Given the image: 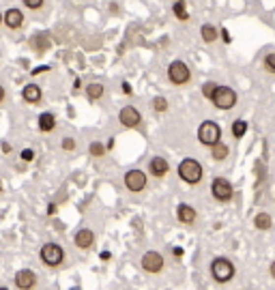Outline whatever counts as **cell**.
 Masks as SVG:
<instances>
[{"instance_id":"d6a6232c","label":"cell","mask_w":275,"mask_h":290,"mask_svg":"<svg viewBox=\"0 0 275 290\" xmlns=\"http://www.w3.org/2000/svg\"><path fill=\"white\" fill-rule=\"evenodd\" d=\"M4 101V88H2V84H0V103Z\"/></svg>"},{"instance_id":"f1b7e54d","label":"cell","mask_w":275,"mask_h":290,"mask_svg":"<svg viewBox=\"0 0 275 290\" xmlns=\"http://www.w3.org/2000/svg\"><path fill=\"white\" fill-rule=\"evenodd\" d=\"M62 149H65V151H73L75 149V142L71 138H65V140H62Z\"/></svg>"},{"instance_id":"83f0119b","label":"cell","mask_w":275,"mask_h":290,"mask_svg":"<svg viewBox=\"0 0 275 290\" xmlns=\"http://www.w3.org/2000/svg\"><path fill=\"white\" fill-rule=\"evenodd\" d=\"M22 2L26 4V9H32V11H37L43 7V0H22Z\"/></svg>"},{"instance_id":"7402d4cb","label":"cell","mask_w":275,"mask_h":290,"mask_svg":"<svg viewBox=\"0 0 275 290\" xmlns=\"http://www.w3.org/2000/svg\"><path fill=\"white\" fill-rule=\"evenodd\" d=\"M228 153H230V149H228L224 142H219V144H215L213 149H211V157H213L215 161H224L228 157Z\"/></svg>"},{"instance_id":"f546056e","label":"cell","mask_w":275,"mask_h":290,"mask_svg":"<svg viewBox=\"0 0 275 290\" xmlns=\"http://www.w3.org/2000/svg\"><path fill=\"white\" fill-rule=\"evenodd\" d=\"M22 159H24V161H31V159H34V153L31 149H24L22 151Z\"/></svg>"},{"instance_id":"30bf717a","label":"cell","mask_w":275,"mask_h":290,"mask_svg":"<svg viewBox=\"0 0 275 290\" xmlns=\"http://www.w3.org/2000/svg\"><path fill=\"white\" fill-rule=\"evenodd\" d=\"M119 121L122 127L127 129H136L140 123H142V114H140V110L136 105H122L121 112H119Z\"/></svg>"},{"instance_id":"1f68e13d","label":"cell","mask_w":275,"mask_h":290,"mask_svg":"<svg viewBox=\"0 0 275 290\" xmlns=\"http://www.w3.org/2000/svg\"><path fill=\"white\" fill-rule=\"evenodd\" d=\"M122 91H125V93H129V95H131V86H129V84H127V82H125V84H122Z\"/></svg>"},{"instance_id":"52a82bcc","label":"cell","mask_w":275,"mask_h":290,"mask_svg":"<svg viewBox=\"0 0 275 290\" xmlns=\"http://www.w3.org/2000/svg\"><path fill=\"white\" fill-rule=\"evenodd\" d=\"M166 75H168V82H170V84L183 86L191 80V69L187 67V63H183V61H172Z\"/></svg>"},{"instance_id":"ba28073f","label":"cell","mask_w":275,"mask_h":290,"mask_svg":"<svg viewBox=\"0 0 275 290\" xmlns=\"http://www.w3.org/2000/svg\"><path fill=\"white\" fill-rule=\"evenodd\" d=\"M140 267L144 269V273L157 275V273H161L163 271V267H166V260H163V256L159 252L149 250V252H144L142 260H140Z\"/></svg>"},{"instance_id":"d6986e66","label":"cell","mask_w":275,"mask_h":290,"mask_svg":"<svg viewBox=\"0 0 275 290\" xmlns=\"http://www.w3.org/2000/svg\"><path fill=\"white\" fill-rule=\"evenodd\" d=\"M39 129L41 131H54L56 129V116L52 112H43L39 116Z\"/></svg>"},{"instance_id":"cb8c5ba5","label":"cell","mask_w":275,"mask_h":290,"mask_svg":"<svg viewBox=\"0 0 275 290\" xmlns=\"http://www.w3.org/2000/svg\"><path fill=\"white\" fill-rule=\"evenodd\" d=\"M153 110L157 114H163V112L168 110V99L166 97H155L153 99Z\"/></svg>"},{"instance_id":"5b68a950","label":"cell","mask_w":275,"mask_h":290,"mask_svg":"<svg viewBox=\"0 0 275 290\" xmlns=\"http://www.w3.org/2000/svg\"><path fill=\"white\" fill-rule=\"evenodd\" d=\"M198 140H200V144L213 149L215 144L221 142V127L215 121H204L202 125L198 127Z\"/></svg>"},{"instance_id":"836d02e7","label":"cell","mask_w":275,"mask_h":290,"mask_svg":"<svg viewBox=\"0 0 275 290\" xmlns=\"http://www.w3.org/2000/svg\"><path fill=\"white\" fill-rule=\"evenodd\" d=\"M0 192H2V179H0Z\"/></svg>"},{"instance_id":"8992f818","label":"cell","mask_w":275,"mask_h":290,"mask_svg":"<svg viewBox=\"0 0 275 290\" xmlns=\"http://www.w3.org/2000/svg\"><path fill=\"white\" fill-rule=\"evenodd\" d=\"M211 196L217 202H230L232 196H235V187H232V183L226 176H215L211 181Z\"/></svg>"},{"instance_id":"7c38bea8","label":"cell","mask_w":275,"mask_h":290,"mask_svg":"<svg viewBox=\"0 0 275 290\" xmlns=\"http://www.w3.org/2000/svg\"><path fill=\"white\" fill-rule=\"evenodd\" d=\"M92 243H95V232L91 228H82L73 234V245L78 250H91Z\"/></svg>"},{"instance_id":"277c9868","label":"cell","mask_w":275,"mask_h":290,"mask_svg":"<svg viewBox=\"0 0 275 290\" xmlns=\"http://www.w3.org/2000/svg\"><path fill=\"white\" fill-rule=\"evenodd\" d=\"M39 260L45 264V267L50 269H56L58 264H62V260H65V250H62L58 243H43L39 250Z\"/></svg>"},{"instance_id":"2e32d148","label":"cell","mask_w":275,"mask_h":290,"mask_svg":"<svg viewBox=\"0 0 275 290\" xmlns=\"http://www.w3.org/2000/svg\"><path fill=\"white\" fill-rule=\"evenodd\" d=\"M41 88H39V84H26L24 88H22V99H24L26 103H39L41 101Z\"/></svg>"},{"instance_id":"d590c367","label":"cell","mask_w":275,"mask_h":290,"mask_svg":"<svg viewBox=\"0 0 275 290\" xmlns=\"http://www.w3.org/2000/svg\"><path fill=\"white\" fill-rule=\"evenodd\" d=\"M0 22H2V13H0Z\"/></svg>"},{"instance_id":"ac0fdd59","label":"cell","mask_w":275,"mask_h":290,"mask_svg":"<svg viewBox=\"0 0 275 290\" xmlns=\"http://www.w3.org/2000/svg\"><path fill=\"white\" fill-rule=\"evenodd\" d=\"M271 226H273V217L269 215V213L262 211L254 217V228L256 230H262V232H265V230H271Z\"/></svg>"},{"instance_id":"3957f363","label":"cell","mask_w":275,"mask_h":290,"mask_svg":"<svg viewBox=\"0 0 275 290\" xmlns=\"http://www.w3.org/2000/svg\"><path fill=\"white\" fill-rule=\"evenodd\" d=\"M209 101L213 103L217 110H232L237 105V101H239V95H237V91H232L230 86L217 84V88H215V93H213V97H211Z\"/></svg>"},{"instance_id":"44dd1931","label":"cell","mask_w":275,"mask_h":290,"mask_svg":"<svg viewBox=\"0 0 275 290\" xmlns=\"http://www.w3.org/2000/svg\"><path fill=\"white\" fill-rule=\"evenodd\" d=\"M230 131H232V135H235L237 140H241L243 135L247 133V121H245V118H237V121L232 123Z\"/></svg>"},{"instance_id":"9c48e42d","label":"cell","mask_w":275,"mask_h":290,"mask_svg":"<svg viewBox=\"0 0 275 290\" xmlns=\"http://www.w3.org/2000/svg\"><path fill=\"white\" fill-rule=\"evenodd\" d=\"M122 183L131 193H140L149 187V179H146V172H142V170H127L125 176H122Z\"/></svg>"},{"instance_id":"5bb4252c","label":"cell","mask_w":275,"mask_h":290,"mask_svg":"<svg viewBox=\"0 0 275 290\" xmlns=\"http://www.w3.org/2000/svg\"><path fill=\"white\" fill-rule=\"evenodd\" d=\"M196 217H198V211H196L191 204H187V202L179 204V209H177V220H179L181 224H185V226H191V224L196 222Z\"/></svg>"},{"instance_id":"e0dca14e","label":"cell","mask_w":275,"mask_h":290,"mask_svg":"<svg viewBox=\"0 0 275 290\" xmlns=\"http://www.w3.org/2000/svg\"><path fill=\"white\" fill-rule=\"evenodd\" d=\"M200 37L204 43H215L219 37V31L213 26V24H202V28H200Z\"/></svg>"},{"instance_id":"d4e9b609","label":"cell","mask_w":275,"mask_h":290,"mask_svg":"<svg viewBox=\"0 0 275 290\" xmlns=\"http://www.w3.org/2000/svg\"><path fill=\"white\" fill-rule=\"evenodd\" d=\"M262 64H265V71L275 75V52H269L265 56V61H262Z\"/></svg>"},{"instance_id":"9a60e30c","label":"cell","mask_w":275,"mask_h":290,"mask_svg":"<svg viewBox=\"0 0 275 290\" xmlns=\"http://www.w3.org/2000/svg\"><path fill=\"white\" fill-rule=\"evenodd\" d=\"M2 22L7 24V28H13V31H15V28H20L22 24H24V13H22L20 9H15V7L7 9L2 13Z\"/></svg>"},{"instance_id":"6da1fadb","label":"cell","mask_w":275,"mask_h":290,"mask_svg":"<svg viewBox=\"0 0 275 290\" xmlns=\"http://www.w3.org/2000/svg\"><path fill=\"white\" fill-rule=\"evenodd\" d=\"M209 273H211V277H213L217 284H228L232 277H235L237 269H235V264H232L226 256H217V258L211 260Z\"/></svg>"},{"instance_id":"ffe728a7","label":"cell","mask_w":275,"mask_h":290,"mask_svg":"<svg viewBox=\"0 0 275 290\" xmlns=\"http://www.w3.org/2000/svg\"><path fill=\"white\" fill-rule=\"evenodd\" d=\"M103 93H105V88H103V84H99V82H92V84L86 86V97H89L91 101H99V99L103 97Z\"/></svg>"},{"instance_id":"7a4b0ae2","label":"cell","mask_w":275,"mask_h":290,"mask_svg":"<svg viewBox=\"0 0 275 290\" xmlns=\"http://www.w3.org/2000/svg\"><path fill=\"white\" fill-rule=\"evenodd\" d=\"M177 172H179V179L183 183H187V185H198V183L202 181V176H204V168H202L200 161L187 157V159H183V161L179 163Z\"/></svg>"},{"instance_id":"484cf974","label":"cell","mask_w":275,"mask_h":290,"mask_svg":"<svg viewBox=\"0 0 275 290\" xmlns=\"http://www.w3.org/2000/svg\"><path fill=\"white\" fill-rule=\"evenodd\" d=\"M89 153L92 157H103L105 155V146L101 144V142H92V144L89 146Z\"/></svg>"},{"instance_id":"4dcf8cb0","label":"cell","mask_w":275,"mask_h":290,"mask_svg":"<svg viewBox=\"0 0 275 290\" xmlns=\"http://www.w3.org/2000/svg\"><path fill=\"white\" fill-rule=\"evenodd\" d=\"M269 275H271L273 280H275V260H273L271 264H269Z\"/></svg>"},{"instance_id":"8fae6325","label":"cell","mask_w":275,"mask_h":290,"mask_svg":"<svg viewBox=\"0 0 275 290\" xmlns=\"http://www.w3.org/2000/svg\"><path fill=\"white\" fill-rule=\"evenodd\" d=\"M13 284L17 290H34V286H37V273L32 269H20L13 277Z\"/></svg>"},{"instance_id":"8d00e7d4","label":"cell","mask_w":275,"mask_h":290,"mask_svg":"<svg viewBox=\"0 0 275 290\" xmlns=\"http://www.w3.org/2000/svg\"><path fill=\"white\" fill-rule=\"evenodd\" d=\"M174 2H177V0H174Z\"/></svg>"},{"instance_id":"4316f807","label":"cell","mask_w":275,"mask_h":290,"mask_svg":"<svg viewBox=\"0 0 275 290\" xmlns=\"http://www.w3.org/2000/svg\"><path fill=\"white\" fill-rule=\"evenodd\" d=\"M215 88H217V84H215V82H207V84L202 86V95H204L207 99H211V97H213V93H215Z\"/></svg>"},{"instance_id":"e575fe53","label":"cell","mask_w":275,"mask_h":290,"mask_svg":"<svg viewBox=\"0 0 275 290\" xmlns=\"http://www.w3.org/2000/svg\"><path fill=\"white\" fill-rule=\"evenodd\" d=\"M0 290H9V288H4V286H0Z\"/></svg>"},{"instance_id":"4fadbf2b","label":"cell","mask_w":275,"mask_h":290,"mask_svg":"<svg viewBox=\"0 0 275 290\" xmlns=\"http://www.w3.org/2000/svg\"><path fill=\"white\" fill-rule=\"evenodd\" d=\"M168 170H170V163L161 155H155L149 161V172H151V176H155V179H163V176L168 174Z\"/></svg>"},{"instance_id":"603a6c76","label":"cell","mask_w":275,"mask_h":290,"mask_svg":"<svg viewBox=\"0 0 275 290\" xmlns=\"http://www.w3.org/2000/svg\"><path fill=\"white\" fill-rule=\"evenodd\" d=\"M172 13H174V17H177V20H181V22H187V20H189V13H187V7H185L183 0H177V2L172 4Z\"/></svg>"}]
</instances>
